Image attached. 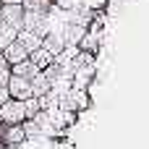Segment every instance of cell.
I'll list each match as a JSON object with an SVG mask.
<instances>
[{"label":"cell","mask_w":149,"mask_h":149,"mask_svg":"<svg viewBox=\"0 0 149 149\" xmlns=\"http://www.w3.org/2000/svg\"><path fill=\"white\" fill-rule=\"evenodd\" d=\"M8 94H10V100H26V97H34L31 94V84H29V79H24V76H13L10 73V79H8Z\"/></svg>","instance_id":"7a4b0ae2"},{"label":"cell","mask_w":149,"mask_h":149,"mask_svg":"<svg viewBox=\"0 0 149 149\" xmlns=\"http://www.w3.org/2000/svg\"><path fill=\"white\" fill-rule=\"evenodd\" d=\"M29 60H31V63H34V65H37L39 71H45V68H47V65H50V63H52L55 58H52V55H50V52H47L45 47H37L34 52H29Z\"/></svg>","instance_id":"7c38bea8"},{"label":"cell","mask_w":149,"mask_h":149,"mask_svg":"<svg viewBox=\"0 0 149 149\" xmlns=\"http://www.w3.org/2000/svg\"><path fill=\"white\" fill-rule=\"evenodd\" d=\"M29 84H31V94H34V97H42V94H47V92L52 89L50 79H47L42 71H39L37 76H31V79H29Z\"/></svg>","instance_id":"9c48e42d"},{"label":"cell","mask_w":149,"mask_h":149,"mask_svg":"<svg viewBox=\"0 0 149 149\" xmlns=\"http://www.w3.org/2000/svg\"><path fill=\"white\" fill-rule=\"evenodd\" d=\"M8 100H10V94H8V86H3V84H0V105H3V102H8Z\"/></svg>","instance_id":"e0dca14e"},{"label":"cell","mask_w":149,"mask_h":149,"mask_svg":"<svg viewBox=\"0 0 149 149\" xmlns=\"http://www.w3.org/2000/svg\"><path fill=\"white\" fill-rule=\"evenodd\" d=\"M24 102L21 100H8L0 105V123L3 126H16V123H24Z\"/></svg>","instance_id":"6da1fadb"},{"label":"cell","mask_w":149,"mask_h":149,"mask_svg":"<svg viewBox=\"0 0 149 149\" xmlns=\"http://www.w3.org/2000/svg\"><path fill=\"white\" fill-rule=\"evenodd\" d=\"M76 45H79L81 52H97V47H100V34H97L94 29H86Z\"/></svg>","instance_id":"ba28073f"},{"label":"cell","mask_w":149,"mask_h":149,"mask_svg":"<svg viewBox=\"0 0 149 149\" xmlns=\"http://www.w3.org/2000/svg\"><path fill=\"white\" fill-rule=\"evenodd\" d=\"M0 21H3V13H0Z\"/></svg>","instance_id":"ffe728a7"},{"label":"cell","mask_w":149,"mask_h":149,"mask_svg":"<svg viewBox=\"0 0 149 149\" xmlns=\"http://www.w3.org/2000/svg\"><path fill=\"white\" fill-rule=\"evenodd\" d=\"M10 73H13V76H24V79H31V76H37V73H39V68L26 58V60H21V63L10 65Z\"/></svg>","instance_id":"30bf717a"},{"label":"cell","mask_w":149,"mask_h":149,"mask_svg":"<svg viewBox=\"0 0 149 149\" xmlns=\"http://www.w3.org/2000/svg\"><path fill=\"white\" fill-rule=\"evenodd\" d=\"M21 5H24V10H42V13H47V8L52 3L50 0H21Z\"/></svg>","instance_id":"9a60e30c"},{"label":"cell","mask_w":149,"mask_h":149,"mask_svg":"<svg viewBox=\"0 0 149 149\" xmlns=\"http://www.w3.org/2000/svg\"><path fill=\"white\" fill-rule=\"evenodd\" d=\"M16 42H18V45H21L26 52H34L37 47H42V37H39L37 31H31V29H18Z\"/></svg>","instance_id":"5b68a950"},{"label":"cell","mask_w":149,"mask_h":149,"mask_svg":"<svg viewBox=\"0 0 149 149\" xmlns=\"http://www.w3.org/2000/svg\"><path fill=\"white\" fill-rule=\"evenodd\" d=\"M68 94H71V100H73V110H76V113H81V110L89 107V92H86V89H76V86H71Z\"/></svg>","instance_id":"8fae6325"},{"label":"cell","mask_w":149,"mask_h":149,"mask_svg":"<svg viewBox=\"0 0 149 149\" xmlns=\"http://www.w3.org/2000/svg\"><path fill=\"white\" fill-rule=\"evenodd\" d=\"M3 141L8 144V147H18V144H24L26 141V134H24V126L21 123H16V126H3Z\"/></svg>","instance_id":"8992f818"},{"label":"cell","mask_w":149,"mask_h":149,"mask_svg":"<svg viewBox=\"0 0 149 149\" xmlns=\"http://www.w3.org/2000/svg\"><path fill=\"white\" fill-rule=\"evenodd\" d=\"M0 13H3V21L8 26H13L16 31L24 29V5L16 3V5H0Z\"/></svg>","instance_id":"3957f363"},{"label":"cell","mask_w":149,"mask_h":149,"mask_svg":"<svg viewBox=\"0 0 149 149\" xmlns=\"http://www.w3.org/2000/svg\"><path fill=\"white\" fill-rule=\"evenodd\" d=\"M16 3H21V0H0V5H16Z\"/></svg>","instance_id":"d6986e66"},{"label":"cell","mask_w":149,"mask_h":149,"mask_svg":"<svg viewBox=\"0 0 149 149\" xmlns=\"http://www.w3.org/2000/svg\"><path fill=\"white\" fill-rule=\"evenodd\" d=\"M21 102H24V118L31 120V118L39 113V100H37V97H26V100H21Z\"/></svg>","instance_id":"5bb4252c"},{"label":"cell","mask_w":149,"mask_h":149,"mask_svg":"<svg viewBox=\"0 0 149 149\" xmlns=\"http://www.w3.org/2000/svg\"><path fill=\"white\" fill-rule=\"evenodd\" d=\"M55 8H60V10H76L79 0H55Z\"/></svg>","instance_id":"2e32d148"},{"label":"cell","mask_w":149,"mask_h":149,"mask_svg":"<svg viewBox=\"0 0 149 149\" xmlns=\"http://www.w3.org/2000/svg\"><path fill=\"white\" fill-rule=\"evenodd\" d=\"M8 68V63H5V55H3V50H0V71H5Z\"/></svg>","instance_id":"ac0fdd59"},{"label":"cell","mask_w":149,"mask_h":149,"mask_svg":"<svg viewBox=\"0 0 149 149\" xmlns=\"http://www.w3.org/2000/svg\"><path fill=\"white\" fill-rule=\"evenodd\" d=\"M3 55H5V63H8V68L29 58V52H26V50H24V47H21L18 42H10V45H8V47L3 50Z\"/></svg>","instance_id":"52a82bcc"},{"label":"cell","mask_w":149,"mask_h":149,"mask_svg":"<svg viewBox=\"0 0 149 149\" xmlns=\"http://www.w3.org/2000/svg\"><path fill=\"white\" fill-rule=\"evenodd\" d=\"M42 47H45L52 58H58L60 52H65V50H68V45H65L63 34H60V31H55V29H52V31H47V34L42 37Z\"/></svg>","instance_id":"277c9868"},{"label":"cell","mask_w":149,"mask_h":149,"mask_svg":"<svg viewBox=\"0 0 149 149\" xmlns=\"http://www.w3.org/2000/svg\"><path fill=\"white\" fill-rule=\"evenodd\" d=\"M16 34H18V31H16L13 26H8L5 21H0V50H5L10 42H16Z\"/></svg>","instance_id":"4fadbf2b"}]
</instances>
